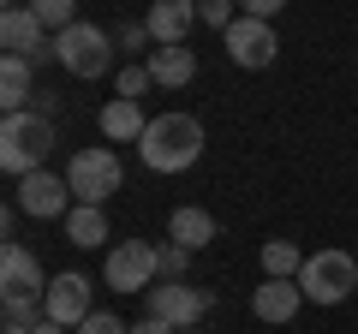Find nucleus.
I'll return each instance as SVG.
<instances>
[{
  "label": "nucleus",
  "instance_id": "obj_20",
  "mask_svg": "<svg viewBox=\"0 0 358 334\" xmlns=\"http://www.w3.org/2000/svg\"><path fill=\"white\" fill-rule=\"evenodd\" d=\"M299 269H305V251H299L293 239H268L263 245V275H275V281H299Z\"/></svg>",
  "mask_w": 358,
  "mask_h": 334
},
{
  "label": "nucleus",
  "instance_id": "obj_9",
  "mask_svg": "<svg viewBox=\"0 0 358 334\" xmlns=\"http://www.w3.org/2000/svg\"><path fill=\"white\" fill-rule=\"evenodd\" d=\"M143 298H150V317L173 322L179 334L197 328V322L209 317V293H203V286H192V281H155Z\"/></svg>",
  "mask_w": 358,
  "mask_h": 334
},
{
  "label": "nucleus",
  "instance_id": "obj_1",
  "mask_svg": "<svg viewBox=\"0 0 358 334\" xmlns=\"http://www.w3.org/2000/svg\"><path fill=\"white\" fill-rule=\"evenodd\" d=\"M138 155H143L150 173H185V167H197V155H203V119L197 114H155L143 143H138Z\"/></svg>",
  "mask_w": 358,
  "mask_h": 334
},
{
  "label": "nucleus",
  "instance_id": "obj_25",
  "mask_svg": "<svg viewBox=\"0 0 358 334\" xmlns=\"http://www.w3.org/2000/svg\"><path fill=\"white\" fill-rule=\"evenodd\" d=\"M114 48H126V54H155V36H150V24H120V30H114Z\"/></svg>",
  "mask_w": 358,
  "mask_h": 334
},
{
  "label": "nucleus",
  "instance_id": "obj_21",
  "mask_svg": "<svg viewBox=\"0 0 358 334\" xmlns=\"http://www.w3.org/2000/svg\"><path fill=\"white\" fill-rule=\"evenodd\" d=\"M0 317H6V334H30L48 310H42V298H13V305H0Z\"/></svg>",
  "mask_w": 358,
  "mask_h": 334
},
{
  "label": "nucleus",
  "instance_id": "obj_15",
  "mask_svg": "<svg viewBox=\"0 0 358 334\" xmlns=\"http://www.w3.org/2000/svg\"><path fill=\"white\" fill-rule=\"evenodd\" d=\"M96 126H102L108 143H143V131H150V119H143L138 102H126V96H114V102L96 114Z\"/></svg>",
  "mask_w": 358,
  "mask_h": 334
},
{
  "label": "nucleus",
  "instance_id": "obj_11",
  "mask_svg": "<svg viewBox=\"0 0 358 334\" xmlns=\"http://www.w3.org/2000/svg\"><path fill=\"white\" fill-rule=\"evenodd\" d=\"M13 298H48V275H42L36 251H24V245L0 251V305H13Z\"/></svg>",
  "mask_w": 358,
  "mask_h": 334
},
{
  "label": "nucleus",
  "instance_id": "obj_26",
  "mask_svg": "<svg viewBox=\"0 0 358 334\" xmlns=\"http://www.w3.org/2000/svg\"><path fill=\"white\" fill-rule=\"evenodd\" d=\"M155 78H150V66H126V72L114 78V96H126V102H138L143 90H150Z\"/></svg>",
  "mask_w": 358,
  "mask_h": 334
},
{
  "label": "nucleus",
  "instance_id": "obj_27",
  "mask_svg": "<svg viewBox=\"0 0 358 334\" xmlns=\"http://www.w3.org/2000/svg\"><path fill=\"white\" fill-rule=\"evenodd\" d=\"M72 334H131V328H126V322H120V317H114V310H90V317H84V322H78V328H72Z\"/></svg>",
  "mask_w": 358,
  "mask_h": 334
},
{
  "label": "nucleus",
  "instance_id": "obj_3",
  "mask_svg": "<svg viewBox=\"0 0 358 334\" xmlns=\"http://www.w3.org/2000/svg\"><path fill=\"white\" fill-rule=\"evenodd\" d=\"M54 54H60V60L54 66H66V72L72 78H102L108 66H114V30H102V24H84V18H78V24H66V30H54Z\"/></svg>",
  "mask_w": 358,
  "mask_h": 334
},
{
  "label": "nucleus",
  "instance_id": "obj_6",
  "mask_svg": "<svg viewBox=\"0 0 358 334\" xmlns=\"http://www.w3.org/2000/svg\"><path fill=\"white\" fill-rule=\"evenodd\" d=\"M120 180H126V167H120L114 150H78L72 167H66V185H72L78 203H108L120 191Z\"/></svg>",
  "mask_w": 358,
  "mask_h": 334
},
{
  "label": "nucleus",
  "instance_id": "obj_7",
  "mask_svg": "<svg viewBox=\"0 0 358 334\" xmlns=\"http://www.w3.org/2000/svg\"><path fill=\"white\" fill-rule=\"evenodd\" d=\"M221 42H227V60L245 66V72H263V66H275V54H281L275 24H268V18H245V13L221 30Z\"/></svg>",
  "mask_w": 358,
  "mask_h": 334
},
{
  "label": "nucleus",
  "instance_id": "obj_10",
  "mask_svg": "<svg viewBox=\"0 0 358 334\" xmlns=\"http://www.w3.org/2000/svg\"><path fill=\"white\" fill-rule=\"evenodd\" d=\"M72 185H66V173H48V167H36V173H24L18 180V209L36 221H66L72 215Z\"/></svg>",
  "mask_w": 358,
  "mask_h": 334
},
{
  "label": "nucleus",
  "instance_id": "obj_30",
  "mask_svg": "<svg viewBox=\"0 0 358 334\" xmlns=\"http://www.w3.org/2000/svg\"><path fill=\"white\" fill-rule=\"evenodd\" d=\"M30 334H72V328H66V322H54V317H42L36 328H30Z\"/></svg>",
  "mask_w": 358,
  "mask_h": 334
},
{
  "label": "nucleus",
  "instance_id": "obj_18",
  "mask_svg": "<svg viewBox=\"0 0 358 334\" xmlns=\"http://www.w3.org/2000/svg\"><path fill=\"white\" fill-rule=\"evenodd\" d=\"M167 239H179V245H192V251H203V245L215 239V215H209V209H197V203H179L173 215H167Z\"/></svg>",
  "mask_w": 358,
  "mask_h": 334
},
{
  "label": "nucleus",
  "instance_id": "obj_31",
  "mask_svg": "<svg viewBox=\"0 0 358 334\" xmlns=\"http://www.w3.org/2000/svg\"><path fill=\"white\" fill-rule=\"evenodd\" d=\"M6 6H24V0H6Z\"/></svg>",
  "mask_w": 358,
  "mask_h": 334
},
{
  "label": "nucleus",
  "instance_id": "obj_19",
  "mask_svg": "<svg viewBox=\"0 0 358 334\" xmlns=\"http://www.w3.org/2000/svg\"><path fill=\"white\" fill-rule=\"evenodd\" d=\"M66 245H78V251L108 245V215H102V203H72V215H66Z\"/></svg>",
  "mask_w": 358,
  "mask_h": 334
},
{
  "label": "nucleus",
  "instance_id": "obj_14",
  "mask_svg": "<svg viewBox=\"0 0 358 334\" xmlns=\"http://www.w3.org/2000/svg\"><path fill=\"white\" fill-rule=\"evenodd\" d=\"M299 305H305V286H299V281H275V275H263V286L251 293L257 322H293Z\"/></svg>",
  "mask_w": 358,
  "mask_h": 334
},
{
  "label": "nucleus",
  "instance_id": "obj_17",
  "mask_svg": "<svg viewBox=\"0 0 358 334\" xmlns=\"http://www.w3.org/2000/svg\"><path fill=\"white\" fill-rule=\"evenodd\" d=\"M30 96H36V78H30V60H18V54H6L0 60V108L6 114H24Z\"/></svg>",
  "mask_w": 358,
  "mask_h": 334
},
{
  "label": "nucleus",
  "instance_id": "obj_24",
  "mask_svg": "<svg viewBox=\"0 0 358 334\" xmlns=\"http://www.w3.org/2000/svg\"><path fill=\"white\" fill-rule=\"evenodd\" d=\"M233 18H239V0H197V24H209V30H227Z\"/></svg>",
  "mask_w": 358,
  "mask_h": 334
},
{
  "label": "nucleus",
  "instance_id": "obj_22",
  "mask_svg": "<svg viewBox=\"0 0 358 334\" xmlns=\"http://www.w3.org/2000/svg\"><path fill=\"white\" fill-rule=\"evenodd\" d=\"M30 13L42 18L48 30H66V24H78V0H24Z\"/></svg>",
  "mask_w": 358,
  "mask_h": 334
},
{
  "label": "nucleus",
  "instance_id": "obj_23",
  "mask_svg": "<svg viewBox=\"0 0 358 334\" xmlns=\"http://www.w3.org/2000/svg\"><path fill=\"white\" fill-rule=\"evenodd\" d=\"M155 257H162V281H185V269H192V245L167 239V245H155Z\"/></svg>",
  "mask_w": 358,
  "mask_h": 334
},
{
  "label": "nucleus",
  "instance_id": "obj_16",
  "mask_svg": "<svg viewBox=\"0 0 358 334\" xmlns=\"http://www.w3.org/2000/svg\"><path fill=\"white\" fill-rule=\"evenodd\" d=\"M143 66H150V78L162 84V90H185V84L197 78V54L185 48V42H179V48H155Z\"/></svg>",
  "mask_w": 358,
  "mask_h": 334
},
{
  "label": "nucleus",
  "instance_id": "obj_4",
  "mask_svg": "<svg viewBox=\"0 0 358 334\" xmlns=\"http://www.w3.org/2000/svg\"><path fill=\"white\" fill-rule=\"evenodd\" d=\"M299 286H305L310 305H346L358 286V263L346 251H310L305 269H299Z\"/></svg>",
  "mask_w": 358,
  "mask_h": 334
},
{
  "label": "nucleus",
  "instance_id": "obj_32",
  "mask_svg": "<svg viewBox=\"0 0 358 334\" xmlns=\"http://www.w3.org/2000/svg\"><path fill=\"white\" fill-rule=\"evenodd\" d=\"M185 334H192V328H185Z\"/></svg>",
  "mask_w": 358,
  "mask_h": 334
},
{
  "label": "nucleus",
  "instance_id": "obj_29",
  "mask_svg": "<svg viewBox=\"0 0 358 334\" xmlns=\"http://www.w3.org/2000/svg\"><path fill=\"white\" fill-rule=\"evenodd\" d=\"M131 334H179V328H173V322H162V317H138V322H131Z\"/></svg>",
  "mask_w": 358,
  "mask_h": 334
},
{
  "label": "nucleus",
  "instance_id": "obj_5",
  "mask_svg": "<svg viewBox=\"0 0 358 334\" xmlns=\"http://www.w3.org/2000/svg\"><path fill=\"white\" fill-rule=\"evenodd\" d=\"M102 281L114 286V293H150V286L162 281L155 245L150 239H120L114 251H108V263H102Z\"/></svg>",
  "mask_w": 358,
  "mask_h": 334
},
{
  "label": "nucleus",
  "instance_id": "obj_12",
  "mask_svg": "<svg viewBox=\"0 0 358 334\" xmlns=\"http://www.w3.org/2000/svg\"><path fill=\"white\" fill-rule=\"evenodd\" d=\"M90 293H96V286H90L84 275H54V281H48V298H42V310H48L54 322H66V328H78V322L90 317Z\"/></svg>",
  "mask_w": 358,
  "mask_h": 334
},
{
  "label": "nucleus",
  "instance_id": "obj_28",
  "mask_svg": "<svg viewBox=\"0 0 358 334\" xmlns=\"http://www.w3.org/2000/svg\"><path fill=\"white\" fill-rule=\"evenodd\" d=\"M287 0H239V13L245 18H268V24H275V13H281Z\"/></svg>",
  "mask_w": 358,
  "mask_h": 334
},
{
  "label": "nucleus",
  "instance_id": "obj_2",
  "mask_svg": "<svg viewBox=\"0 0 358 334\" xmlns=\"http://www.w3.org/2000/svg\"><path fill=\"white\" fill-rule=\"evenodd\" d=\"M54 143H60V131H54L48 114H36V108L6 114V126H0V167H6L13 180H24V173H36L54 155Z\"/></svg>",
  "mask_w": 358,
  "mask_h": 334
},
{
  "label": "nucleus",
  "instance_id": "obj_8",
  "mask_svg": "<svg viewBox=\"0 0 358 334\" xmlns=\"http://www.w3.org/2000/svg\"><path fill=\"white\" fill-rule=\"evenodd\" d=\"M0 48H6V54H18V60H30V66L60 60V54H54L48 24H42V18L30 13V6H6V13H0Z\"/></svg>",
  "mask_w": 358,
  "mask_h": 334
},
{
  "label": "nucleus",
  "instance_id": "obj_13",
  "mask_svg": "<svg viewBox=\"0 0 358 334\" xmlns=\"http://www.w3.org/2000/svg\"><path fill=\"white\" fill-rule=\"evenodd\" d=\"M143 24H150L155 48H179V42L192 36V24H197V0H155Z\"/></svg>",
  "mask_w": 358,
  "mask_h": 334
}]
</instances>
